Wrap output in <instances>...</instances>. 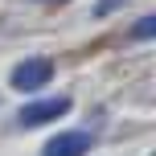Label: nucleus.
<instances>
[{
	"label": "nucleus",
	"mask_w": 156,
	"mask_h": 156,
	"mask_svg": "<svg viewBox=\"0 0 156 156\" xmlns=\"http://www.w3.org/2000/svg\"><path fill=\"white\" fill-rule=\"evenodd\" d=\"M66 111H70V99H66V94H54V99H41V103L21 107L16 111V123L21 127H41V123H49V119L66 115Z\"/></svg>",
	"instance_id": "1"
},
{
	"label": "nucleus",
	"mask_w": 156,
	"mask_h": 156,
	"mask_svg": "<svg viewBox=\"0 0 156 156\" xmlns=\"http://www.w3.org/2000/svg\"><path fill=\"white\" fill-rule=\"evenodd\" d=\"M49 78H54V66H49L45 58H29V62H21L12 70L8 82H12V90H41Z\"/></svg>",
	"instance_id": "2"
},
{
	"label": "nucleus",
	"mask_w": 156,
	"mask_h": 156,
	"mask_svg": "<svg viewBox=\"0 0 156 156\" xmlns=\"http://www.w3.org/2000/svg\"><path fill=\"white\" fill-rule=\"evenodd\" d=\"M86 148H90V136L86 132H62L41 148V156H86Z\"/></svg>",
	"instance_id": "3"
},
{
	"label": "nucleus",
	"mask_w": 156,
	"mask_h": 156,
	"mask_svg": "<svg viewBox=\"0 0 156 156\" xmlns=\"http://www.w3.org/2000/svg\"><path fill=\"white\" fill-rule=\"evenodd\" d=\"M152 29H156V21H152V16H144V21L136 25V37H152Z\"/></svg>",
	"instance_id": "4"
}]
</instances>
